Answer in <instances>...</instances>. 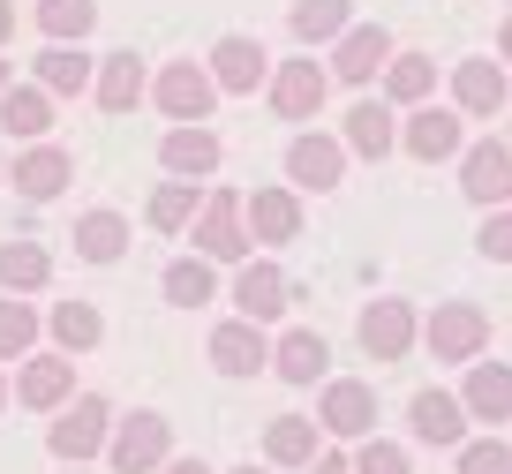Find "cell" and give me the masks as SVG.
Segmentation results:
<instances>
[{
  "label": "cell",
  "mask_w": 512,
  "mask_h": 474,
  "mask_svg": "<svg viewBox=\"0 0 512 474\" xmlns=\"http://www.w3.org/2000/svg\"><path fill=\"white\" fill-rule=\"evenodd\" d=\"M159 474H211V467H204V459H166Z\"/></svg>",
  "instance_id": "7bdbcfd3"
},
{
  "label": "cell",
  "mask_w": 512,
  "mask_h": 474,
  "mask_svg": "<svg viewBox=\"0 0 512 474\" xmlns=\"http://www.w3.org/2000/svg\"><path fill=\"white\" fill-rule=\"evenodd\" d=\"M460 474H512V444L467 437V444H460Z\"/></svg>",
  "instance_id": "74e56055"
},
{
  "label": "cell",
  "mask_w": 512,
  "mask_h": 474,
  "mask_svg": "<svg viewBox=\"0 0 512 474\" xmlns=\"http://www.w3.org/2000/svg\"><path fill=\"white\" fill-rule=\"evenodd\" d=\"M505 98H512V83H505L497 61H460V68H452V106H460V113L490 121V113H505Z\"/></svg>",
  "instance_id": "7402d4cb"
},
{
  "label": "cell",
  "mask_w": 512,
  "mask_h": 474,
  "mask_svg": "<svg viewBox=\"0 0 512 474\" xmlns=\"http://www.w3.org/2000/svg\"><path fill=\"white\" fill-rule=\"evenodd\" d=\"M354 8H347V0H294V38H302V46H339V38H347L354 31Z\"/></svg>",
  "instance_id": "4dcf8cb0"
},
{
  "label": "cell",
  "mask_w": 512,
  "mask_h": 474,
  "mask_svg": "<svg viewBox=\"0 0 512 474\" xmlns=\"http://www.w3.org/2000/svg\"><path fill=\"white\" fill-rule=\"evenodd\" d=\"M53 286V256L38 241H0V294H46Z\"/></svg>",
  "instance_id": "d4e9b609"
},
{
  "label": "cell",
  "mask_w": 512,
  "mask_h": 474,
  "mask_svg": "<svg viewBox=\"0 0 512 474\" xmlns=\"http://www.w3.org/2000/svg\"><path fill=\"white\" fill-rule=\"evenodd\" d=\"M46 332H53V347H61V354H91L98 339H106V316H98L91 301H53Z\"/></svg>",
  "instance_id": "f1b7e54d"
},
{
  "label": "cell",
  "mask_w": 512,
  "mask_h": 474,
  "mask_svg": "<svg viewBox=\"0 0 512 474\" xmlns=\"http://www.w3.org/2000/svg\"><path fill=\"white\" fill-rule=\"evenodd\" d=\"M430 91H437V68L422 61V53H392V61H384V98H392V106H422Z\"/></svg>",
  "instance_id": "e575fe53"
},
{
  "label": "cell",
  "mask_w": 512,
  "mask_h": 474,
  "mask_svg": "<svg viewBox=\"0 0 512 474\" xmlns=\"http://www.w3.org/2000/svg\"><path fill=\"white\" fill-rule=\"evenodd\" d=\"M460 407L475 414V422H512V369L505 362H467Z\"/></svg>",
  "instance_id": "603a6c76"
},
{
  "label": "cell",
  "mask_w": 512,
  "mask_h": 474,
  "mask_svg": "<svg viewBox=\"0 0 512 474\" xmlns=\"http://www.w3.org/2000/svg\"><path fill=\"white\" fill-rule=\"evenodd\" d=\"M422 339V324H415V309H407V301H369L362 309V347H369V362H400L407 347H415Z\"/></svg>",
  "instance_id": "5bb4252c"
},
{
  "label": "cell",
  "mask_w": 512,
  "mask_h": 474,
  "mask_svg": "<svg viewBox=\"0 0 512 474\" xmlns=\"http://www.w3.org/2000/svg\"><path fill=\"white\" fill-rule=\"evenodd\" d=\"M475 249L490 256V264H512V204H505V211H490V219H482Z\"/></svg>",
  "instance_id": "ab89813d"
},
{
  "label": "cell",
  "mask_w": 512,
  "mask_h": 474,
  "mask_svg": "<svg viewBox=\"0 0 512 474\" xmlns=\"http://www.w3.org/2000/svg\"><path fill=\"white\" fill-rule=\"evenodd\" d=\"M38 347V309L23 294H0V362H23Z\"/></svg>",
  "instance_id": "d590c367"
},
{
  "label": "cell",
  "mask_w": 512,
  "mask_h": 474,
  "mask_svg": "<svg viewBox=\"0 0 512 474\" xmlns=\"http://www.w3.org/2000/svg\"><path fill=\"white\" fill-rule=\"evenodd\" d=\"M61 474H91V467H61Z\"/></svg>",
  "instance_id": "c3c4849f"
},
{
  "label": "cell",
  "mask_w": 512,
  "mask_h": 474,
  "mask_svg": "<svg viewBox=\"0 0 512 474\" xmlns=\"http://www.w3.org/2000/svg\"><path fill=\"white\" fill-rule=\"evenodd\" d=\"M196 211H204V181H166V189L151 196V226H159V234H181Z\"/></svg>",
  "instance_id": "8d00e7d4"
},
{
  "label": "cell",
  "mask_w": 512,
  "mask_h": 474,
  "mask_svg": "<svg viewBox=\"0 0 512 474\" xmlns=\"http://www.w3.org/2000/svg\"><path fill=\"white\" fill-rule=\"evenodd\" d=\"M422 347H430L437 362H475V354L490 347V316H482L475 301H437V316L422 324Z\"/></svg>",
  "instance_id": "277c9868"
},
{
  "label": "cell",
  "mask_w": 512,
  "mask_h": 474,
  "mask_svg": "<svg viewBox=\"0 0 512 474\" xmlns=\"http://www.w3.org/2000/svg\"><path fill=\"white\" fill-rule=\"evenodd\" d=\"M8 181H16V196L23 204H53V196L76 181V158L61 151V143H31V151L8 166Z\"/></svg>",
  "instance_id": "4fadbf2b"
},
{
  "label": "cell",
  "mask_w": 512,
  "mask_h": 474,
  "mask_svg": "<svg viewBox=\"0 0 512 474\" xmlns=\"http://www.w3.org/2000/svg\"><path fill=\"white\" fill-rule=\"evenodd\" d=\"M0 181H8V166H0Z\"/></svg>",
  "instance_id": "681fc988"
},
{
  "label": "cell",
  "mask_w": 512,
  "mask_h": 474,
  "mask_svg": "<svg viewBox=\"0 0 512 474\" xmlns=\"http://www.w3.org/2000/svg\"><path fill=\"white\" fill-rule=\"evenodd\" d=\"M347 151H362V158H384L392 151V143H400V121H392V106H384V98H362V106L347 113Z\"/></svg>",
  "instance_id": "83f0119b"
},
{
  "label": "cell",
  "mask_w": 512,
  "mask_h": 474,
  "mask_svg": "<svg viewBox=\"0 0 512 474\" xmlns=\"http://www.w3.org/2000/svg\"><path fill=\"white\" fill-rule=\"evenodd\" d=\"M16 38V0H0V46Z\"/></svg>",
  "instance_id": "b9f144b4"
},
{
  "label": "cell",
  "mask_w": 512,
  "mask_h": 474,
  "mask_svg": "<svg viewBox=\"0 0 512 474\" xmlns=\"http://www.w3.org/2000/svg\"><path fill=\"white\" fill-rule=\"evenodd\" d=\"M16 399L31 414H61L68 399H76V354H23L16 362Z\"/></svg>",
  "instance_id": "8992f818"
},
{
  "label": "cell",
  "mask_w": 512,
  "mask_h": 474,
  "mask_svg": "<svg viewBox=\"0 0 512 474\" xmlns=\"http://www.w3.org/2000/svg\"><path fill=\"white\" fill-rule=\"evenodd\" d=\"M234 474H264V467H234Z\"/></svg>",
  "instance_id": "7dc6e473"
},
{
  "label": "cell",
  "mask_w": 512,
  "mask_h": 474,
  "mask_svg": "<svg viewBox=\"0 0 512 474\" xmlns=\"http://www.w3.org/2000/svg\"><path fill=\"white\" fill-rule=\"evenodd\" d=\"M324 98H332V68H317V61H279L272 68V113L279 121H317Z\"/></svg>",
  "instance_id": "ba28073f"
},
{
  "label": "cell",
  "mask_w": 512,
  "mask_h": 474,
  "mask_svg": "<svg viewBox=\"0 0 512 474\" xmlns=\"http://www.w3.org/2000/svg\"><path fill=\"white\" fill-rule=\"evenodd\" d=\"M38 83H46L53 98H83L98 83V61L83 46H46V53H38Z\"/></svg>",
  "instance_id": "484cf974"
},
{
  "label": "cell",
  "mask_w": 512,
  "mask_h": 474,
  "mask_svg": "<svg viewBox=\"0 0 512 474\" xmlns=\"http://www.w3.org/2000/svg\"><path fill=\"white\" fill-rule=\"evenodd\" d=\"M264 459H272V467H309V459H317V422H309V414L264 422Z\"/></svg>",
  "instance_id": "f546056e"
},
{
  "label": "cell",
  "mask_w": 512,
  "mask_h": 474,
  "mask_svg": "<svg viewBox=\"0 0 512 474\" xmlns=\"http://www.w3.org/2000/svg\"><path fill=\"white\" fill-rule=\"evenodd\" d=\"M219 136H211V128L204 121H181V128H166V136H159V166H166V174H174V181H211V174H219Z\"/></svg>",
  "instance_id": "8fae6325"
},
{
  "label": "cell",
  "mask_w": 512,
  "mask_h": 474,
  "mask_svg": "<svg viewBox=\"0 0 512 474\" xmlns=\"http://www.w3.org/2000/svg\"><path fill=\"white\" fill-rule=\"evenodd\" d=\"M98 106L106 113H136L151 98V76H144V61H136V53H106V61H98Z\"/></svg>",
  "instance_id": "cb8c5ba5"
},
{
  "label": "cell",
  "mask_w": 512,
  "mask_h": 474,
  "mask_svg": "<svg viewBox=\"0 0 512 474\" xmlns=\"http://www.w3.org/2000/svg\"><path fill=\"white\" fill-rule=\"evenodd\" d=\"M8 83H16V68H8V61H0V91H8Z\"/></svg>",
  "instance_id": "f6af8a7d"
},
{
  "label": "cell",
  "mask_w": 512,
  "mask_h": 474,
  "mask_svg": "<svg viewBox=\"0 0 512 474\" xmlns=\"http://www.w3.org/2000/svg\"><path fill=\"white\" fill-rule=\"evenodd\" d=\"M347 174V143L339 136H294L287 143V181L294 189H339Z\"/></svg>",
  "instance_id": "e0dca14e"
},
{
  "label": "cell",
  "mask_w": 512,
  "mask_h": 474,
  "mask_svg": "<svg viewBox=\"0 0 512 474\" xmlns=\"http://www.w3.org/2000/svg\"><path fill=\"white\" fill-rule=\"evenodd\" d=\"M106 437H113V407H106V392H76L61 414H53L46 452L61 459V467H83V459L106 452Z\"/></svg>",
  "instance_id": "6da1fadb"
},
{
  "label": "cell",
  "mask_w": 512,
  "mask_h": 474,
  "mask_svg": "<svg viewBox=\"0 0 512 474\" xmlns=\"http://www.w3.org/2000/svg\"><path fill=\"white\" fill-rule=\"evenodd\" d=\"M241 219H249V241H294L302 234V196L294 189H249L241 196Z\"/></svg>",
  "instance_id": "ffe728a7"
},
{
  "label": "cell",
  "mask_w": 512,
  "mask_h": 474,
  "mask_svg": "<svg viewBox=\"0 0 512 474\" xmlns=\"http://www.w3.org/2000/svg\"><path fill=\"white\" fill-rule=\"evenodd\" d=\"M106 459H113V474H159L174 459V422L166 414H121L106 437Z\"/></svg>",
  "instance_id": "7a4b0ae2"
},
{
  "label": "cell",
  "mask_w": 512,
  "mask_h": 474,
  "mask_svg": "<svg viewBox=\"0 0 512 474\" xmlns=\"http://www.w3.org/2000/svg\"><path fill=\"white\" fill-rule=\"evenodd\" d=\"M0 407H8V377H0Z\"/></svg>",
  "instance_id": "bcb514c9"
},
{
  "label": "cell",
  "mask_w": 512,
  "mask_h": 474,
  "mask_svg": "<svg viewBox=\"0 0 512 474\" xmlns=\"http://www.w3.org/2000/svg\"><path fill=\"white\" fill-rule=\"evenodd\" d=\"M196 256L211 264H249V219H241V189H204V211H196Z\"/></svg>",
  "instance_id": "3957f363"
},
{
  "label": "cell",
  "mask_w": 512,
  "mask_h": 474,
  "mask_svg": "<svg viewBox=\"0 0 512 474\" xmlns=\"http://www.w3.org/2000/svg\"><path fill=\"white\" fill-rule=\"evenodd\" d=\"M98 23V0H38V31L46 46H83Z\"/></svg>",
  "instance_id": "d6a6232c"
},
{
  "label": "cell",
  "mask_w": 512,
  "mask_h": 474,
  "mask_svg": "<svg viewBox=\"0 0 512 474\" xmlns=\"http://www.w3.org/2000/svg\"><path fill=\"white\" fill-rule=\"evenodd\" d=\"M460 189H467V204H482V211H505L512 204V143H467L460 151Z\"/></svg>",
  "instance_id": "52a82bcc"
},
{
  "label": "cell",
  "mask_w": 512,
  "mask_h": 474,
  "mask_svg": "<svg viewBox=\"0 0 512 474\" xmlns=\"http://www.w3.org/2000/svg\"><path fill=\"white\" fill-rule=\"evenodd\" d=\"M68 241H76L83 264H121V249H128V219H121V211H83Z\"/></svg>",
  "instance_id": "4316f807"
},
{
  "label": "cell",
  "mask_w": 512,
  "mask_h": 474,
  "mask_svg": "<svg viewBox=\"0 0 512 474\" xmlns=\"http://www.w3.org/2000/svg\"><path fill=\"white\" fill-rule=\"evenodd\" d=\"M324 362H332V347H324L317 332H287V339L272 347V369H279L287 384H317V377H324Z\"/></svg>",
  "instance_id": "836d02e7"
},
{
  "label": "cell",
  "mask_w": 512,
  "mask_h": 474,
  "mask_svg": "<svg viewBox=\"0 0 512 474\" xmlns=\"http://www.w3.org/2000/svg\"><path fill=\"white\" fill-rule=\"evenodd\" d=\"M317 429H332V437H369V429H377V392H369L362 377L324 384V399H317Z\"/></svg>",
  "instance_id": "9a60e30c"
},
{
  "label": "cell",
  "mask_w": 512,
  "mask_h": 474,
  "mask_svg": "<svg viewBox=\"0 0 512 474\" xmlns=\"http://www.w3.org/2000/svg\"><path fill=\"white\" fill-rule=\"evenodd\" d=\"M287 301H294V286H287V271H279V264H241L234 271V309L249 316V324L287 316Z\"/></svg>",
  "instance_id": "d6986e66"
},
{
  "label": "cell",
  "mask_w": 512,
  "mask_h": 474,
  "mask_svg": "<svg viewBox=\"0 0 512 474\" xmlns=\"http://www.w3.org/2000/svg\"><path fill=\"white\" fill-rule=\"evenodd\" d=\"M354 474H407V444H384V437H369L362 452H354Z\"/></svg>",
  "instance_id": "f35d334b"
},
{
  "label": "cell",
  "mask_w": 512,
  "mask_h": 474,
  "mask_svg": "<svg viewBox=\"0 0 512 474\" xmlns=\"http://www.w3.org/2000/svg\"><path fill=\"white\" fill-rule=\"evenodd\" d=\"M384 61H392V38H384L377 23H354V31L332 46V76L339 83H377Z\"/></svg>",
  "instance_id": "44dd1931"
},
{
  "label": "cell",
  "mask_w": 512,
  "mask_h": 474,
  "mask_svg": "<svg viewBox=\"0 0 512 474\" xmlns=\"http://www.w3.org/2000/svg\"><path fill=\"white\" fill-rule=\"evenodd\" d=\"M497 53H505V61H512V16H505V31H497Z\"/></svg>",
  "instance_id": "ee69618b"
},
{
  "label": "cell",
  "mask_w": 512,
  "mask_h": 474,
  "mask_svg": "<svg viewBox=\"0 0 512 474\" xmlns=\"http://www.w3.org/2000/svg\"><path fill=\"white\" fill-rule=\"evenodd\" d=\"M211 369H219V377H256V369H272V339H264V324L226 316L219 332H211Z\"/></svg>",
  "instance_id": "7c38bea8"
},
{
  "label": "cell",
  "mask_w": 512,
  "mask_h": 474,
  "mask_svg": "<svg viewBox=\"0 0 512 474\" xmlns=\"http://www.w3.org/2000/svg\"><path fill=\"white\" fill-rule=\"evenodd\" d=\"M151 98H159L166 121H211V98H219V83H211L204 61H166L159 76H151Z\"/></svg>",
  "instance_id": "5b68a950"
},
{
  "label": "cell",
  "mask_w": 512,
  "mask_h": 474,
  "mask_svg": "<svg viewBox=\"0 0 512 474\" xmlns=\"http://www.w3.org/2000/svg\"><path fill=\"white\" fill-rule=\"evenodd\" d=\"M467 422H475V414L460 407V392H415V407H407V429H415V444H430V452H460Z\"/></svg>",
  "instance_id": "30bf717a"
},
{
  "label": "cell",
  "mask_w": 512,
  "mask_h": 474,
  "mask_svg": "<svg viewBox=\"0 0 512 474\" xmlns=\"http://www.w3.org/2000/svg\"><path fill=\"white\" fill-rule=\"evenodd\" d=\"M159 286H166V301H174V309H204V301L219 294V271H211V256H174Z\"/></svg>",
  "instance_id": "1f68e13d"
},
{
  "label": "cell",
  "mask_w": 512,
  "mask_h": 474,
  "mask_svg": "<svg viewBox=\"0 0 512 474\" xmlns=\"http://www.w3.org/2000/svg\"><path fill=\"white\" fill-rule=\"evenodd\" d=\"M460 121H467L460 106H415V113H407V128H400V143L422 158V166L460 158V151H467V128H460Z\"/></svg>",
  "instance_id": "9c48e42d"
},
{
  "label": "cell",
  "mask_w": 512,
  "mask_h": 474,
  "mask_svg": "<svg viewBox=\"0 0 512 474\" xmlns=\"http://www.w3.org/2000/svg\"><path fill=\"white\" fill-rule=\"evenodd\" d=\"M53 128V91L46 83H8L0 91V136L8 143H46Z\"/></svg>",
  "instance_id": "ac0fdd59"
},
{
  "label": "cell",
  "mask_w": 512,
  "mask_h": 474,
  "mask_svg": "<svg viewBox=\"0 0 512 474\" xmlns=\"http://www.w3.org/2000/svg\"><path fill=\"white\" fill-rule=\"evenodd\" d=\"M302 474H354V459H339V452H317Z\"/></svg>",
  "instance_id": "60d3db41"
},
{
  "label": "cell",
  "mask_w": 512,
  "mask_h": 474,
  "mask_svg": "<svg viewBox=\"0 0 512 474\" xmlns=\"http://www.w3.org/2000/svg\"><path fill=\"white\" fill-rule=\"evenodd\" d=\"M211 83H219V91H234V98H249L256 91V83H264V76H272V53H264V46H256V38H219V46H211Z\"/></svg>",
  "instance_id": "2e32d148"
}]
</instances>
